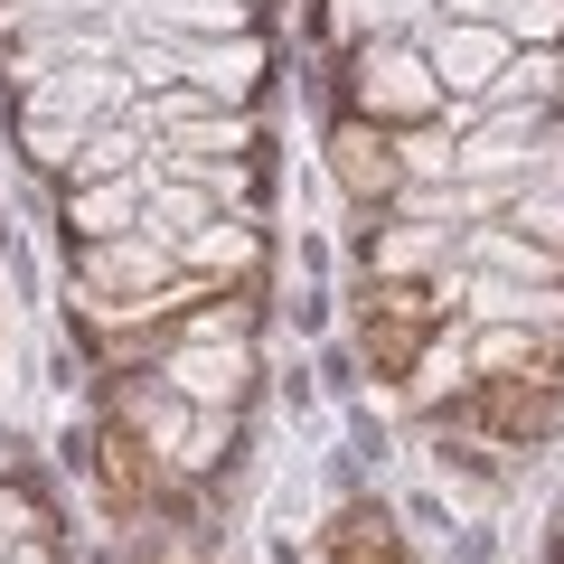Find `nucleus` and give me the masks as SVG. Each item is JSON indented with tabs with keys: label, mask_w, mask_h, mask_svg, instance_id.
<instances>
[{
	"label": "nucleus",
	"mask_w": 564,
	"mask_h": 564,
	"mask_svg": "<svg viewBox=\"0 0 564 564\" xmlns=\"http://www.w3.org/2000/svg\"><path fill=\"white\" fill-rule=\"evenodd\" d=\"M433 329H443V311H433V282H367V302H358V348L377 377H414L423 348H433Z\"/></svg>",
	"instance_id": "1"
},
{
	"label": "nucleus",
	"mask_w": 564,
	"mask_h": 564,
	"mask_svg": "<svg viewBox=\"0 0 564 564\" xmlns=\"http://www.w3.org/2000/svg\"><path fill=\"white\" fill-rule=\"evenodd\" d=\"M470 423L499 433V443H545V433L564 423V386H545V377H480L470 386Z\"/></svg>",
	"instance_id": "2"
},
{
	"label": "nucleus",
	"mask_w": 564,
	"mask_h": 564,
	"mask_svg": "<svg viewBox=\"0 0 564 564\" xmlns=\"http://www.w3.org/2000/svg\"><path fill=\"white\" fill-rule=\"evenodd\" d=\"M321 555L329 564H404V536H395V518H386V508H339V518H329V536H321Z\"/></svg>",
	"instance_id": "3"
},
{
	"label": "nucleus",
	"mask_w": 564,
	"mask_h": 564,
	"mask_svg": "<svg viewBox=\"0 0 564 564\" xmlns=\"http://www.w3.org/2000/svg\"><path fill=\"white\" fill-rule=\"evenodd\" d=\"M95 470H104V499H113V508L151 499V452H141L122 423H104V433H95Z\"/></svg>",
	"instance_id": "4"
}]
</instances>
